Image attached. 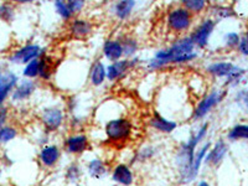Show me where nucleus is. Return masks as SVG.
Segmentation results:
<instances>
[{"instance_id":"1","label":"nucleus","mask_w":248,"mask_h":186,"mask_svg":"<svg viewBox=\"0 0 248 186\" xmlns=\"http://www.w3.org/2000/svg\"><path fill=\"white\" fill-rule=\"evenodd\" d=\"M195 47L190 36H181L176 39L169 47L161 48L154 54V57L149 60L148 67L150 70H158L170 65H181L194 61L198 54L195 52Z\"/></svg>"},{"instance_id":"2","label":"nucleus","mask_w":248,"mask_h":186,"mask_svg":"<svg viewBox=\"0 0 248 186\" xmlns=\"http://www.w3.org/2000/svg\"><path fill=\"white\" fill-rule=\"evenodd\" d=\"M207 130H209V123H203L196 132L192 133L191 137L185 143L181 144L180 148L176 152L175 164H176V168H178L179 178H180L181 184L191 183L190 174H191V167L192 161H194L195 153H196L199 144L205 139Z\"/></svg>"},{"instance_id":"3","label":"nucleus","mask_w":248,"mask_h":186,"mask_svg":"<svg viewBox=\"0 0 248 186\" xmlns=\"http://www.w3.org/2000/svg\"><path fill=\"white\" fill-rule=\"evenodd\" d=\"M105 133L108 140L113 144L129 140L133 133V123L125 117L109 119L105 125Z\"/></svg>"},{"instance_id":"4","label":"nucleus","mask_w":248,"mask_h":186,"mask_svg":"<svg viewBox=\"0 0 248 186\" xmlns=\"http://www.w3.org/2000/svg\"><path fill=\"white\" fill-rule=\"evenodd\" d=\"M167 25L174 34H184L192 25V14L183 5L174 6L167 15Z\"/></svg>"},{"instance_id":"5","label":"nucleus","mask_w":248,"mask_h":186,"mask_svg":"<svg viewBox=\"0 0 248 186\" xmlns=\"http://www.w3.org/2000/svg\"><path fill=\"white\" fill-rule=\"evenodd\" d=\"M44 55V48L37 44H28V45L21 46L20 48L15 50L9 60L12 63H17V65H26L32 60L40 59Z\"/></svg>"},{"instance_id":"6","label":"nucleus","mask_w":248,"mask_h":186,"mask_svg":"<svg viewBox=\"0 0 248 186\" xmlns=\"http://www.w3.org/2000/svg\"><path fill=\"white\" fill-rule=\"evenodd\" d=\"M223 98V92L221 91H212L211 93H209L207 96L203 97L200 102L198 103V106L195 107L194 113H192V118L199 121V119L205 118L215 107H216Z\"/></svg>"},{"instance_id":"7","label":"nucleus","mask_w":248,"mask_h":186,"mask_svg":"<svg viewBox=\"0 0 248 186\" xmlns=\"http://www.w3.org/2000/svg\"><path fill=\"white\" fill-rule=\"evenodd\" d=\"M138 59H122L119 61L110 62L109 65L106 67L107 79L109 82L119 81L138 63Z\"/></svg>"},{"instance_id":"8","label":"nucleus","mask_w":248,"mask_h":186,"mask_svg":"<svg viewBox=\"0 0 248 186\" xmlns=\"http://www.w3.org/2000/svg\"><path fill=\"white\" fill-rule=\"evenodd\" d=\"M41 122L48 132H56L65 123V112L60 107H47L41 113Z\"/></svg>"},{"instance_id":"9","label":"nucleus","mask_w":248,"mask_h":186,"mask_svg":"<svg viewBox=\"0 0 248 186\" xmlns=\"http://www.w3.org/2000/svg\"><path fill=\"white\" fill-rule=\"evenodd\" d=\"M215 30V21L212 19H205L190 35L192 43L198 47H206L209 44L210 36Z\"/></svg>"},{"instance_id":"10","label":"nucleus","mask_w":248,"mask_h":186,"mask_svg":"<svg viewBox=\"0 0 248 186\" xmlns=\"http://www.w3.org/2000/svg\"><path fill=\"white\" fill-rule=\"evenodd\" d=\"M65 149L70 154L78 155L85 153L90 148V139L86 134L82 133H75L71 134L65 139Z\"/></svg>"},{"instance_id":"11","label":"nucleus","mask_w":248,"mask_h":186,"mask_svg":"<svg viewBox=\"0 0 248 186\" xmlns=\"http://www.w3.org/2000/svg\"><path fill=\"white\" fill-rule=\"evenodd\" d=\"M19 83V78L12 71L0 74V107H3L9 96H12L13 91Z\"/></svg>"},{"instance_id":"12","label":"nucleus","mask_w":248,"mask_h":186,"mask_svg":"<svg viewBox=\"0 0 248 186\" xmlns=\"http://www.w3.org/2000/svg\"><path fill=\"white\" fill-rule=\"evenodd\" d=\"M68 31L75 39H85L92 34L93 24L91 20L86 19V17H74L71 20Z\"/></svg>"},{"instance_id":"13","label":"nucleus","mask_w":248,"mask_h":186,"mask_svg":"<svg viewBox=\"0 0 248 186\" xmlns=\"http://www.w3.org/2000/svg\"><path fill=\"white\" fill-rule=\"evenodd\" d=\"M36 91V83L32 79L24 78L20 81L12 93V99L14 102H24L32 96V93Z\"/></svg>"},{"instance_id":"14","label":"nucleus","mask_w":248,"mask_h":186,"mask_svg":"<svg viewBox=\"0 0 248 186\" xmlns=\"http://www.w3.org/2000/svg\"><path fill=\"white\" fill-rule=\"evenodd\" d=\"M112 180L122 186H132L134 184V174L127 164H118L112 170Z\"/></svg>"},{"instance_id":"15","label":"nucleus","mask_w":248,"mask_h":186,"mask_svg":"<svg viewBox=\"0 0 248 186\" xmlns=\"http://www.w3.org/2000/svg\"><path fill=\"white\" fill-rule=\"evenodd\" d=\"M149 125L153 129L158 130L159 133L170 134V133H172L176 129L178 123L175 121H171V119L165 118V117L159 114V113H154L149 119Z\"/></svg>"},{"instance_id":"16","label":"nucleus","mask_w":248,"mask_h":186,"mask_svg":"<svg viewBox=\"0 0 248 186\" xmlns=\"http://www.w3.org/2000/svg\"><path fill=\"white\" fill-rule=\"evenodd\" d=\"M60 155H61V153H60V149L57 145L47 144V145H44V147L41 148L39 158L44 167L52 168L59 163Z\"/></svg>"},{"instance_id":"17","label":"nucleus","mask_w":248,"mask_h":186,"mask_svg":"<svg viewBox=\"0 0 248 186\" xmlns=\"http://www.w3.org/2000/svg\"><path fill=\"white\" fill-rule=\"evenodd\" d=\"M102 51H103V56L112 62L119 61L123 57V47H122L121 40L118 39L107 40L103 44Z\"/></svg>"},{"instance_id":"18","label":"nucleus","mask_w":248,"mask_h":186,"mask_svg":"<svg viewBox=\"0 0 248 186\" xmlns=\"http://www.w3.org/2000/svg\"><path fill=\"white\" fill-rule=\"evenodd\" d=\"M226 154H227V145H226V143L223 140H218L215 144V147L210 150L209 154L206 155L205 160L210 165L216 167V165H218L223 160Z\"/></svg>"},{"instance_id":"19","label":"nucleus","mask_w":248,"mask_h":186,"mask_svg":"<svg viewBox=\"0 0 248 186\" xmlns=\"http://www.w3.org/2000/svg\"><path fill=\"white\" fill-rule=\"evenodd\" d=\"M136 6L137 3L133 0H121L113 4V13L117 19L127 20L133 14V10Z\"/></svg>"},{"instance_id":"20","label":"nucleus","mask_w":248,"mask_h":186,"mask_svg":"<svg viewBox=\"0 0 248 186\" xmlns=\"http://www.w3.org/2000/svg\"><path fill=\"white\" fill-rule=\"evenodd\" d=\"M107 79V72H106V65L102 61L97 60L91 67L90 72V81L92 86L99 87L106 82Z\"/></svg>"},{"instance_id":"21","label":"nucleus","mask_w":248,"mask_h":186,"mask_svg":"<svg viewBox=\"0 0 248 186\" xmlns=\"http://www.w3.org/2000/svg\"><path fill=\"white\" fill-rule=\"evenodd\" d=\"M210 145H211L210 143L203 144L202 147H201L199 150H196V153H195L194 161H192V167H191V174H190L191 183L195 180V179H196V176L199 175L201 164H202V161L205 160L206 155H207V153H209V150H210Z\"/></svg>"},{"instance_id":"22","label":"nucleus","mask_w":248,"mask_h":186,"mask_svg":"<svg viewBox=\"0 0 248 186\" xmlns=\"http://www.w3.org/2000/svg\"><path fill=\"white\" fill-rule=\"evenodd\" d=\"M234 66L230 62H214L207 66L206 71L216 77H229L233 72Z\"/></svg>"},{"instance_id":"23","label":"nucleus","mask_w":248,"mask_h":186,"mask_svg":"<svg viewBox=\"0 0 248 186\" xmlns=\"http://www.w3.org/2000/svg\"><path fill=\"white\" fill-rule=\"evenodd\" d=\"M87 171L88 174H90V176H92L93 179H102L106 174H107L108 168L107 165H106L105 161L96 158L92 159V160L88 163Z\"/></svg>"},{"instance_id":"24","label":"nucleus","mask_w":248,"mask_h":186,"mask_svg":"<svg viewBox=\"0 0 248 186\" xmlns=\"http://www.w3.org/2000/svg\"><path fill=\"white\" fill-rule=\"evenodd\" d=\"M55 72V60L45 54L40 57L39 77L43 79H50Z\"/></svg>"},{"instance_id":"25","label":"nucleus","mask_w":248,"mask_h":186,"mask_svg":"<svg viewBox=\"0 0 248 186\" xmlns=\"http://www.w3.org/2000/svg\"><path fill=\"white\" fill-rule=\"evenodd\" d=\"M121 44L123 47V56H125V59H132L139 48L138 41L134 37L124 36L123 39H121Z\"/></svg>"},{"instance_id":"26","label":"nucleus","mask_w":248,"mask_h":186,"mask_svg":"<svg viewBox=\"0 0 248 186\" xmlns=\"http://www.w3.org/2000/svg\"><path fill=\"white\" fill-rule=\"evenodd\" d=\"M40 72V59L32 60L26 63L23 70V76L28 79H34L39 77Z\"/></svg>"},{"instance_id":"27","label":"nucleus","mask_w":248,"mask_h":186,"mask_svg":"<svg viewBox=\"0 0 248 186\" xmlns=\"http://www.w3.org/2000/svg\"><path fill=\"white\" fill-rule=\"evenodd\" d=\"M181 5L187 9L191 14H200L201 12L205 10L207 3L203 1V0H185Z\"/></svg>"},{"instance_id":"28","label":"nucleus","mask_w":248,"mask_h":186,"mask_svg":"<svg viewBox=\"0 0 248 186\" xmlns=\"http://www.w3.org/2000/svg\"><path fill=\"white\" fill-rule=\"evenodd\" d=\"M229 139L237 140V139H248V125L246 124H238L232 128L229 132Z\"/></svg>"},{"instance_id":"29","label":"nucleus","mask_w":248,"mask_h":186,"mask_svg":"<svg viewBox=\"0 0 248 186\" xmlns=\"http://www.w3.org/2000/svg\"><path fill=\"white\" fill-rule=\"evenodd\" d=\"M17 130L15 127L12 125H4L0 129V144H6L9 141H12L13 139L16 138Z\"/></svg>"},{"instance_id":"30","label":"nucleus","mask_w":248,"mask_h":186,"mask_svg":"<svg viewBox=\"0 0 248 186\" xmlns=\"http://www.w3.org/2000/svg\"><path fill=\"white\" fill-rule=\"evenodd\" d=\"M54 8H55V12H56V14H59L60 16H61V19L71 20L72 19V16H74V15H72V13H71L70 8H68L67 1H61V0H59V1H55Z\"/></svg>"},{"instance_id":"31","label":"nucleus","mask_w":248,"mask_h":186,"mask_svg":"<svg viewBox=\"0 0 248 186\" xmlns=\"http://www.w3.org/2000/svg\"><path fill=\"white\" fill-rule=\"evenodd\" d=\"M82 175V170L81 168L77 165V164H71L70 167L67 168V170H66V180L68 181V183H75L76 184L77 181L79 180V178H81Z\"/></svg>"},{"instance_id":"32","label":"nucleus","mask_w":248,"mask_h":186,"mask_svg":"<svg viewBox=\"0 0 248 186\" xmlns=\"http://www.w3.org/2000/svg\"><path fill=\"white\" fill-rule=\"evenodd\" d=\"M15 12L12 4H0V20H3L5 23H10L14 20Z\"/></svg>"},{"instance_id":"33","label":"nucleus","mask_w":248,"mask_h":186,"mask_svg":"<svg viewBox=\"0 0 248 186\" xmlns=\"http://www.w3.org/2000/svg\"><path fill=\"white\" fill-rule=\"evenodd\" d=\"M155 148L154 147H150V145H148V147H144L143 149H140L138 152V154H137V159H138L139 161H147L149 160V159H152L153 156L155 155Z\"/></svg>"},{"instance_id":"34","label":"nucleus","mask_w":248,"mask_h":186,"mask_svg":"<svg viewBox=\"0 0 248 186\" xmlns=\"http://www.w3.org/2000/svg\"><path fill=\"white\" fill-rule=\"evenodd\" d=\"M67 4L72 15H78L86 6V3L82 0H70V1H67Z\"/></svg>"},{"instance_id":"35","label":"nucleus","mask_w":248,"mask_h":186,"mask_svg":"<svg viewBox=\"0 0 248 186\" xmlns=\"http://www.w3.org/2000/svg\"><path fill=\"white\" fill-rule=\"evenodd\" d=\"M225 43L226 45H229L230 47H233V46L238 45V43H240V37H238V35H237L236 32H229V34L225 36Z\"/></svg>"},{"instance_id":"36","label":"nucleus","mask_w":248,"mask_h":186,"mask_svg":"<svg viewBox=\"0 0 248 186\" xmlns=\"http://www.w3.org/2000/svg\"><path fill=\"white\" fill-rule=\"evenodd\" d=\"M238 47H240V51L243 55H247L248 56V35H245L242 39H240Z\"/></svg>"},{"instance_id":"37","label":"nucleus","mask_w":248,"mask_h":186,"mask_svg":"<svg viewBox=\"0 0 248 186\" xmlns=\"http://www.w3.org/2000/svg\"><path fill=\"white\" fill-rule=\"evenodd\" d=\"M196 186H210V185H209V183H207V181L202 180V181H200V183H199Z\"/></svg>"},{"instance_id":"38","label":"nucleus","mask_w":248,"mask_h":186,"mask_svg":"<svg viewBox=\"0 0 248 186\" xmlns=\"http://www.w3.org/2000/svg\"><path fill=\"white\" fill-rule=\"evenodd\" d=\"M76 186H82V185H76Z\"/></svg>"},{"instance_id":"39","label":"nucleus","mask_w":248,"mask_h":186,"mask_svg":"<svg viewBox=\"0 0 248 186\" xmlns=\"http://www.w3.org/2000/svg\"><path fill=\"white\" fill-rule=\"evenodd\" d=\"M0 74H1V71H0Z\"/></svg>"}]
</instances>
